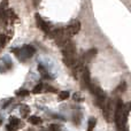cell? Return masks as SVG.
Segmentation results:
<instances>
[{"label": "cell", "mask_w": 131, "mask_h": 131, "mask_svg": "<svg viewBox=\"0 0 131 131\" xmlns=\"http://www.w3.org/2000/svg\"><path fill=\"white\" fill-rule=\"evenodd\" d=\"M62 54H63V61L67 66L72 67L76 64V45L72 41H67L63 44Z\"/></svg>", "instance_id": "6da1fadb"}, {"label": "cell", "mask_w": 131, "mask_h": 131, "mask_svg": "<svg viewBox=\"0 0 131 131\" xmlns=\"http://www.w3.org/2000/svg\"><path fill=\"white\" fill-rule=\"evenodd\" d=\"M13 53L16 54V57H17L18 59H21V60L24 61V60L31 58L32 55L36 53V48H35L32 45H24L21 48H14Z\"/></svg>", "instance_id": "7a4b0ae2"}, {"label": "cell", "mask_w": 131, "mask_h": 131, "mask_svg": "<svg viewBox=\"0 0 131 131\" xmlns=\"http://www.w3.org/2000/svg\"><path fill=\"white\" fill-rule=\"evenodd\" d=\"M81 28H82L81 22H79L78 20H74L67 28H64L66 35L68 36V38H70V37H72V36L78 34V32L81 31Z\"/></svg>", "instance_id": "3957f363"}, {"label": "cell", "mask_w": 131, "mask_h": 131, "mask_svg": "<svg viewBox=\"0 0 131 131\" xmlns=\"http://www.w3.org/2000/svg\"><path fill=\"white\" fill-rule=\"evenodd\" d=\"M36 22H37V27H38L39 29L43 30L45 34H51V32H52V30H51V25L48 24L41 16H39V14L36 15Z\"/></svg>", "instance_id": "277c9868"}, {"label": "cell", "mask_w": 131, "mask_h": 131, "mask_svg": "<svg viewBox=\"0 0 131 131\" xmlns=\"http://www.w3.org/2000/svg\"><path fill=\"white\" fill-rule=\"evenodd\" d=\"M97 53H98L97 48H91V50L86 51V52L83 54V60L84 61H86V62H90L91 60L97 55Z\"/></svg>", "instance_id": "5b68a950"}, {"label": "cell", "mask_w": 131, "mask_h": 131, "mask_svg": "<svg viewBox=\"0 0 131 131\" xmlns=\"http://www.w3.org/2000/svg\"><path fill=\"white\" fill-rule=\"evenodd\" d=\"M82 76H83V81H84V84H85L86 86H90L91 83H92V81H91V74H90V70L88 69V68H84L83 70V74H82Z\"/></svg>", "instance_id": "8992f818"}, {"label": "cell", "mask_w": 131, "mask_h": 131, "mask_svg": "<svg viewBox=\"0 0 131 131\" xmlns=\"http://www.w3.org/2000/svg\"><path fill=\"white\" fill-rule=\"evenodd\" d=\"M9 125L12 128H14L15 130H17L20 127H22V123L17 117H10L9 118Z\"/></svg>", "instance_id": "52a82bcc"}, {"label": "cell", "mask_w": 131, "mask_h": 131, "mask_svg": "<svg viewBox=\"0 0 131 131\" xmlns=\"http://www.w3.org/2000/svg\"><path fill=\"white\" fill-rule=\"evenodd\" d=\"M38 71H39V74L43 76V78H45V79H52L51 75L47 72V70L45 69V67H44L43 64H38Z\"/></svg>", "instance_id": "ba28073f"}, {"label": "cell", "mask_w": 131, "mask_h": 131, "mask_svg": "<svg viewBox=\"0 0 131 131\" xmlns=\"http://www.w3.org/2000/svg\"><path fill=\"white\" fill-rule=\"evenodd\" d=\"M28 121H29L31 124H34V125H39V124H41V122H43V120H41L39 116H30L29 118H28Z\"/></svg>", "instance_id": "9c48e42d"}, {"label": "cell", "mask_w": 131, "mask_h": 131, "mask_svg": "<svg viewBox=\"0 0 131 131\" xmlns=\"http://www.w3.org/2000/svg\"><path fill=\"white\" fill-rule=\"evenodd\" d=\"M20 112H21V115H22L23 117H28L30 114V108L27 106V105H22L20 108Z\"/></svg>", "instance_id": "30bf717a"}, {"label": "cell", "mask_w": 131, "mask_h": 131, "mask_svg": "<svg viewBox=\"0 0 131 131\" xmlns=\"http://www.w3.org/2000/svg\"><path fill=\"white\" fill-rule=\"evenodd\" d=\"M95 123H97V120L94 117H91L88 122V130L86 131H93L94 130V127H95Z\"/></svg>", "instance_id": "8fae6325"}, {"label": "cell", "mask_w": 131, "mask_h": 131, "mask_svg": "<svg viewBox=\"0 0 131 131\" xmlns=\"http://www.w3.org/2000/svg\"><path fill=\"white\" fill-rule=\"evenodd\" d=\"M29 91L25 90V89H21V90H17L16 91V95L17 97H27V95H29Z\"/></svg>", "instance_id": "7c38bea8"}, {"label": "cell", "mask_w": 131, "mask_h": 131, "mask_svg": "<svg viewBox=\"0 0 131 131\" xmlns=\"http://www.w3.org/2000/svg\"><path fill=\"white\" fill-rule=\"evenodd\" d=\"M41 91H43V84H41V83L37 84V85L32 89V93H36V94H37V93H40Z\"/></svg>", "instance_id": "4fadbf2b"}, {"label": "cell", "mask_w": 131, "mask_h": 131, "mask_svg": "<svg viewBox=\"0 0 131 131\" xmlns=\"http://www.w3.org/2000/svg\"><path fill=\"white\" fill-rule=\"evenodd\" d=\"M69 98V92L68 91H61V92L59 93V99L60 100H66Z\"/></svg>", "instance_id": "5bb4252c"}, {"label": "cell", "mask_w": 131, "mask_h": 131, "mask_svg": "<svg viewBox=\"0 0 131 131\" xmlns=\"http://www.w3.org/2000/svg\"><path fill=\"white\" fill-rule=\"evenodd\" d=\"M125 90H127V84H125V82H122V84H120V85L117 86V89H116L117 92H124Z\"/></svg>", "instance_id": "9a60e30c"}, {"label": "cell", "mask_w": 131, "mask_h": 131, "mask_svg": "<svg viewBox=\"0 0 131 131\" xmlns=\"http://www.w3.org/2000/svg\"><path fill=\"white\" fill-rule=\"evenodd\" d=\"M7 16H8V12H7L5 8L0 7V18H6Z\"/></svg>", "instance_id": "2e32d148"}, {"label": "cell", "mask_w": 131, "mask_h": 131, "mask_svg": "<svg viewBox=\"0 0 131 131\" xmlns=\"http://www.w3.org/2000/svg\"><path fill=\"white\" fill-rule=\"evenodd\" d=\"M50 131H61V128H60V125H58V124H51Z\"/></svg>", "instance_id": "e0dca14e"}, {"label": "cell", "mask_w": 131, "mask_h": 131, "mask_svg": "<svg viewBox=\"0 0 131 131\" xmlns=\"http://www.w3.org/2000/svg\"><path fill=\"white\" fill-rule=\"evenodd\" d=\"M7 39L6 37L4 36V35H0V47H2V46H5V44H6Z\"/></svg>", "instance_id": "ac0fdd59"}, {"label": "cell", "mask_w": 131, "mask_h": 131, "mask_svg": "<svg viewBox=\"0 0 131 131\" xmlns=\"http://www.w3.org/2000/svg\"><path fill=\"white\" fill-rule=\"evenodd\" d=\"M74 100L75 101H82L83 98H81V94H79V93H75L74 94Z\"/></svg>", "instance_id": "d6986e66"}, {"label": "cell", "mask_w": 131, "mask_h": 131, "mask_svg": "<svg viewBox=\"0 0 131 131\" xmlns=\"http://www.w3.org/2000/svg\"><path fill=\"white\" fill-rule=\"evenodd\" d=\"M46 91H47V92H57V90H55L54 88H53V86H46Z\"/></svg>", "instance_id": "ffe728a7"}]
</instances>
